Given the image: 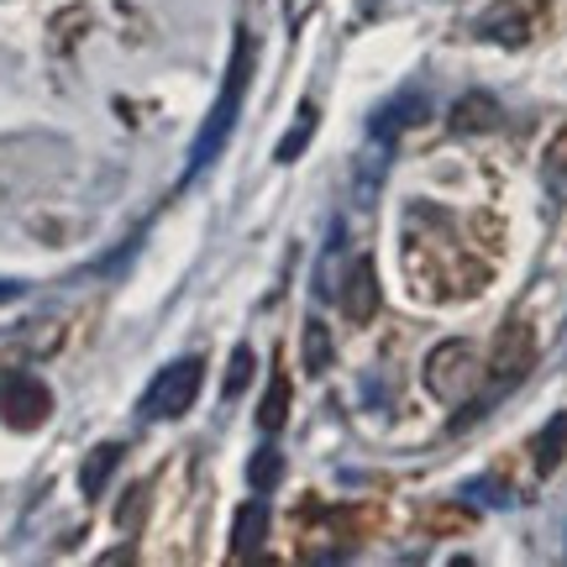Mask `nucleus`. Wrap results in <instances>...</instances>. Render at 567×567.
I'll return each mask as SVG.
<instances>
[{
	"label": "nucleus",
	"instance_id": "1",
	"mask_svg": "<svg viewBox=\"0 0 567 567\" xmlns=\"http://www.w3.org/2000/svg\"><path fill=\"white\" fill-rule=\"evenodd\" d=\"M400 264L405 279L415 284L421 300H446V295H473L484 284L488 268L478 258H467L463 247L452 243L446 221H436L431 210H410V226L400 231Z\"/></svg>",
	"mask_w": 567,
	"mask_h": 567
},
{
	"label": "nucleus",
	"instance_id": "2",
	"mask_svg": "<svg viewBox=\"0 0 567 567\" xmlns=\"http://www.w3.org/2000/svg\"><path fill=\"white\" fill-rule=\"evenodd\" d=\"M252 63H258V42H252V32H237V48H231L226 84H221V95H216V105H210V116H205L195 147H189V168H184V179H200L205 168L221 158L226 137H231V126H237V116H243L247 84H252Z\"/></svg>",
	"mask_w": 567,
	"mask_h": 567
},
{
	"label": "nucleus",
	"instance_id": "3",
	"mask_svg": "<svg viewBox=\"0 0 567 567\" xmlns=\"http://www.w3.org/2000/svg\"><path fill=\"white\" fill-rule=\"evenodd\" d=\"M484 384V363H478V347L463 342V337H452V342L431 347V358H425V389L446 400V405H467V394Z\"/></svg>",
	"mask_w": 567,
	"mask_h": 567
},
{
	"label": "nucleus",
	"instance_id": "4",
	"mask_svg": "<svg viewBox=\"0 0 567 567\" xmlns=\"http://www.w3.org/2000/svg\"><path fill=\"white\" fill-rule=\"evenodd\" d=\"M200 373H205L200 358L168 363L158 379H153V389L142 394V415H147V421H174V415H184V410L195 405V394H200Z\"/></svg>",
	"mask_w": 567,
	"mask_h": 567
},
{
	"label": "nucleus",
	"instance_id": "5",
	"mask_svg": "<svg viewBox=\"0 0 567 567\" xmlns=\"http://www.w3.org/2000/svg\"><path fill=\"white\" fill-rule=\"evenodd\" d=\"M536 363V337H530V326L520 316H509L499 326V337L488 347V373H494V394H509V389L520 384Z\"/></svg>",
	"mask_w": 567,
	"mask_h": 567
},
{
	"label": "nucleus",
	"instance_id": "6",
	"mask_svg": "<svg viewBox=\"0 0 567 567\" xmlns=\"http://www.w3.org/2000/svg\"><path fill=\"white\" fill-rule=\"evenodd\" d=\"M48 415H53V389L38 373H11L0 384V421L11 431H38Z\"/></svg>",
	"mask_w": 567,
	"mask_h": 567
},
{
	"label": "nucleus",
	"instance_id": "7",
	"mask_svg": "<svg viewBox=\"0 0 567 567\" xmlns=\"http://www.w3.org/2000/svg\"><path fill=\"white\" fill-rule=\"evenodd\" d=\"M542 21H547L542 0H499V6H488L478 17V38H494L505 48H526L542 32Z\"/></svg>",
	"mask_w": 567,
	"mask_h": 567
},
{
	"label": "nucleus",
	"instance_id": "8",
	"mask_svg": "<svg viewBox=\"0 0 567 567\" xmlns=\"http://www.w3.org/2000/svg\"><path fill=\"white\" fill-rule=\"evenodd\" d=\"M421 122H425V95H394V101L373 116L368 137H373V147H379V153H389V147H394V137H400L405 126H421Z\"/></svg>",
	"mask_w": 567,
	"mask_h": 567
},
{
	"label": "nucleus",
	"instance_id": "9",
	"mask_svg": "<svg viewBox=\"0 0 567 567\" xmlns=\"http://www.w3.org/2000/svg\"><path fill=\"white\" fill-rule=\"evenodd\" d=\"M342 305L352 321H373L379 316V274H373V258H358V264L347 268Z\"/></svg>",
	"mask_w": 567,
	"mask_h": 567
},
{
	"label": "nucleus",
	"instance_id": "10",
	"mask_svg": "<svg viewBox=\"0 0 567 567\" xmlns=\"http://www.w3.org/2000/svg\"><path fill=\"white\" fill-rule=\"evenodd\" d=\"M268 542V499H247L237 509V520H231V557L247 563V557H258Z\"/></svg>",
	"mask_w": 567,
	"mask_h": 567
},
{
	"label": "nucleus",
	"instance_id": "11",
	"mask_svg": "<svg viewBox=\"0 0 567 567\" xmlns=\"http://www.w3.org/2000/svg\"><path fill=\"white\" fill-rule=\"evenodd\" d=\"M494 126H499V101L484 95V90H473V95H463V101L452 105V132H457V137L494 132Z\"/></svg>",
	"mask_w": 567,
	"mask_h": 567
},
{
	"label": "nucleus",
	"instance_id": "12",
	"mask_svg": "<svg viewBox=\"0 0 567 567\" xmlns=\"http://www.w3.org/2000/svg\"><path fill=\"white\" fill-rule=\"evenodd\" d=\"M116 463H122V442H101L90 457H84V467H80L84 499H101V488H105V478L116 473Z\"/></svg>",
	"mask_w": 567,
	"mask_h": 567
},
{
	"label": "nucleus",
	"instance_id": "13",
	"mask_svg": "<svg viewBox=\"0 0 567 567\" xmlns=\"http://www.w3.org/2000/svg\"><path fill=\"white\" fill-rule=\"evenodd\" d=\"M563 457H567V415H551V421L542 425V436H536V473L551 478V473L563 467Z\"/></svg>",
	"mask_w": 567,
	"mask_h": 567
},
{
	"label": "nucleus",
	"instance_id": "14",
	"mask_svg": "<svg viewBox=\"0 0 567 567\" xmlns=\"http://www.w3.org/2000/svg\"><path fill=\"white\" fill-rule=\"evenodd\" d=\"M316 116H321V111H316V101H305L300 111H295V126H289V132H284V142L274 147V163H295V158H300L305 147H310V137H316Z\"/></svg>",
	"mask_w": 567,
	"mask_h": 567
},
{
	"label": "nucleus",
	"instance_id": "15",
	"mask_svg": "<svg viewBox=\"0 0 567 567\" xmlns=\"http://www.w3.org/2000/svg\"><path fill=\"white\" fill-rule=\"evenodd\" d=\"M284 421H289V373H274L264 405H258V425L264 431H284Z\"/></svg>",
	"mask_w": 567,
	"mask_h": 567
},
{
	"label": "nucleus",
	"instance_id": "16",
	"mask_svg": "<svg viewBox=\"0 0 567 567\" xmlns=\"http://www.w3.org/2000/svg\"><path fill=\"white\" fill-rule=\"evenodd\" d=\"M279 478H284L279 446H258V452H252V463H247V484H252V494H268V488H279Z\"/></svg>",
	"mask_w": 567,
	"mask_h": 567
},
{
	"label": "nucleus",
	"instance_id": "17",
	"mask_svg": "<svg viewBox=\"0 0 567 567\" xmlns=\"http://www.w3.org/2000/svg\"><path fill=\"white\" fill-rule=\"evenodd\" d=\"M252 363H258V358H252V347H237V352H231V363H226V384H221L226 400H237V394L252 384Z\"/></svg>",
	"mask_w": 567,
	"mask_h": 567
},
{
	"label": "nucleus",
	"instance_id": "18",
	"mask_svg": "<svg viewBox=\"0 0 567 567\" xmlns=\"http://www.w3.org/2000/svg\"><path fill=\"white\" fill-rule=\"evenodd\" d=\"M326 358H331V342H326V326H321V321H310V326H305V363H310L316 373H321Z\"/></svg>",
	"mask_w": 567,
	"mask_h": 567
},
{
	"label": "nucleus",
	"instance_id": "19",
	"mask_svg": "<svg viewBox=\"0 0 567 567\" xmlns=\"http://www.w3.org/2000/svg\"><path fill=\"white\" fill-rule=\"evenodd\" d=\"M142 505H147V488L132 484V488H126V499H122V509H116V526H122V530L137 526V520H142Z\"/></svg>",
	"mask_w": 567,
	"mask_h": 567
},
{
	"label": "nucleus",
	"instance_id": "20",
	"mask_svg": "<svg viewBox=\"0 0 567 567\" xmlns=\"http://www.w3.org/2000/svg\"><path fill=\"white\" fill-rule=\"evenodd\" d=\"M84 27H90V11H84V6L53 21V38H59V48H74V38H69V32H84Z\"/></svg>",
	"mask_w": 567,
	"mask_h": 567
},
{
	"label": "nucleus",
	"instance_id": "21",
	"mask_svg": "<svg viewBox=\"0 0 567 567\" xmlns=\"http://www.w3.org/2000/svg\"><path fill=\"white\" fill-rule=\"evenodd\" d=\"M542 163H547L551 179H567V126L551 137V147H547V158H542Z\"/></svg>",
	"mask_w": 567,
	"mask_h": 567
},
{
	"label": "nucleus",
	"instance_id": "22",
	"mask_svg": "<svg viewBox=\"0 0 567 567\" xmlns=\"http://www.w3.org/2000/svg\"><path fill=\"white\" fill-rule=\"evenodd\" d=\"M431 526H436V530H463L467 515H452V509H431Z\"/></svg>",
	"mask_w": 567,
	"mask_h": 567
},
{
	"label": "nucleus",
	"instance_id": "23",
	"mask_svg": "<svg viewBox=\"0 0 567 567\" xmlns=\"http://www.w3.org/2000/svg\"><path fill=\"white\" fill-rule=\"evenodd\" d=\"M21 295V284L17 279H0V305H11Z\"/></svg>",
	"mask_w": 567,
	"mask_h": 567
}]
</instances>
